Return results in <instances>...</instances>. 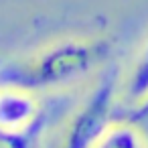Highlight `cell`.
Listing matches in <instances>:
<instances>
[{"mask_svg":"<svg viewBox=\"0 0 148 148\" xmlns=\"http://www.w3.org/2000/svg\"><path fill=\"white\" fill-rule=\"evenodd\" d=\"M110 53L106 41L63 39L41 51L0 65V87H21L27 91L57 89L79 81L99 67Z\"/></svg>","mask_w":148,"mask_h":148,"instance_id":"1","label":"cell"},{"mask_svg":"<svg viewBox=\"0 0 148 148\" xmlns=\"http://www.w3.org/2000/svg\"><path fill=\"white\" fill-rule=\"evenodd\" d=\"M118 89V69L106 71L67 122L59 148H93L110 128Z\"/></svg>","mask_w":148,"mask_h":148,"instance_id":"2","label":"cell"},{"mask_svg":"<svg viewBox=\"0 0 148 148\" xmlns=\"http://www.w3.org/2000/svg\"><path fill=\"white\" fill-rule=\"evenodd\" d=\"M39 114L33 91L21 87H0V128L21 130L35 122Z\"/></svg>","mask_w":148,"mask_h":148,"instance_id":"3","label":"cell"},{"mask_svg":"<svg viewBox=\"0 0 148 148\" xmlns=\"http://www.w3.org/2000/svg\"><path fill=\"white\" fill-rule=\"evenodd\" d=\"M93 148H148V142L134 122H116L110 124Z\"/></svg>","mask_w":148,"mask_h":148,"instance_id":"4","label":"cell"},{"mask_svg":"<svg viewBox=\"0 0 148 148\" xmlns=\"http://www.w3.org/2000/svg\"><path fill=\"white\" fill-rule=\"evenodd\" d=\"M45 128V116L39 114L35 122L21 130L0 128V148H37Z\"/></svg>","mask_w":148,"mask_h":148,"instance_id":"5","label":"cell"},{"mask_svg":"<svg viewBox=\"0 0 148 148\" xmlns=\"http://www.w3.org/2000/svg\"><path fill=\"white\" fill-rule=\"evenodd\" d=\"M126 91L134 103H140L148 97V43L142 49V53H140V57H138V61L130 73Z\"/></svg>","mask_w":148,"mask_h":148,"instance_id":"6","label":"cell"},{"mask_svg":"<svg viewBox=\"0 0 148 148\" xmlns=\"http://www.w3.org/2000/svg\"><path fill=\"white\" fill-rule=\"evenodd\" d=\"M144 120H148V97H146L144 101L136 103V108H134L132 114H130V122H134V124L144 122Z\"/></svg>","mask_w":148,"mask_h":148,"instance_id":"7","label":"cell"},{"mask_svg":"<svg viewBox=\"0 0 148 148\" xmlns=\"http://www.w3.org/2000/svg\"><path fill=\"white\" fill-rule=\"evenodd\" d=\"M146 142H148V136H146Z\"/></svg>","mask_w":148,"mask_h":148,"instance_id":"8","label":"cell"},{"mask_svg":"<svg viewBox=\"0 0 148 148\" xmlns=\"http://www.w3.org/2000/svg\"><path fill=\"white\" fill-rule=\"evenodd\" d=\"M0 65H2V61H0Z\"/></svg>","mask_w":148,"mask_h":148,"instance_id":"9","label":"cell"}]
</instances>
